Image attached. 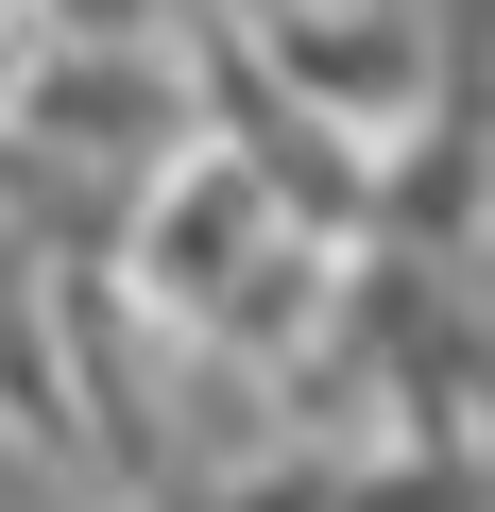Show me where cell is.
<instances>
[{
    "label": "cell",
    "instance_id": "1",
    "mask_svg": "<svg viewBox=\"0 0 495 512\" xmlns=\"http://www.w3.org/2000/svg\"><path fill=\"white\" fill-rule=\"evenodd\" d=\"M0 205H18V154H0Z\"/></svg>",
    "mask_w": 495,
    "mask_h": 512
}]
</instances>
